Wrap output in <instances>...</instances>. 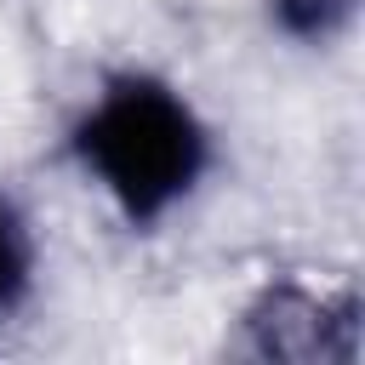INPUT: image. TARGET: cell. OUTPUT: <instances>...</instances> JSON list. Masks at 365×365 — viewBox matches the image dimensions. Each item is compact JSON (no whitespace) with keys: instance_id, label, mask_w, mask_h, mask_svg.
Returning <instances> with one entry per match:
<instances>
[{"instance_id":"6da1fadb","label":"cell","mask_w":365,"mask_h":365,"mask_svg":"<svg viewBox=\"0 0 365 365\" xmlns=\"http://www.w3.org/2000/svg\"><path fill=\"white\" fill-rule=\"evenodd\" d=\"M74 154L120 217L148 228L194 194L211 143L182 91L154 74H120L74 125Z\"/></svg>"},{"instance_id":"3957f363","label":"cell","mask_w":365,"mask_h":365,"mask_svg":"<svg viewBox=\"0 0 365 365\" xmlns=\"http://www.w3.org/2000/svg\"><path fill=\"white\" fill-rule=\"evenodd\" d=\"M29 274H34V240H29V222L17 217L11 200H0V314H11L29 291Z\"/></svg>"},{"instance_id":"7a4b0ae2","label":"cell","mask_w":365,"mask_h":365,"mask_svg":"<svg viewBox=\"0 0 365 365\" xmlns=\"http://www.w3.org/2000/svg\"><path fill=\"white\" fill-rule=\"evenodd\" d=\"M354 297H325L308 285H274L251 308V342L268 359H354Z\"/></svg>"},{"instance_id":"277c9868","label":"cell","mask_w":365,"mask_h":365,"mask_svg":"<svg viewBox=\"0 0 365 365\" xmlns=\"http://www.w3.org/2000/svg\"><path fill=\"white\" fill-rule=\"evenodd\" d=\"M268 11H274V23H279V34H291V40H302V46H325L331 34H342V23L354 17V0H268Z\"/></svg>"}]
</instances>
